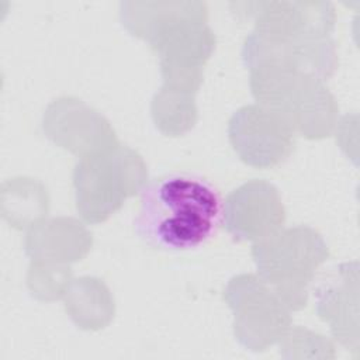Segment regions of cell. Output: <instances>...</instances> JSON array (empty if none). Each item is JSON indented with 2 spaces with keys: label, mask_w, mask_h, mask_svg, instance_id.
<instances>
[{
  "label": "cell",
  "mask_w": 360,
  "mask_h": 360,
  "mask_svg": "<svg viewBox=\"0 0 360 360\" xmlns=\"http://www.w3.org/2000/svg\"><path fill=\"white\" fill-rule=\"evenodd\" d=\"M91 233L73 218L38 219L24 240L25 253L32 262L68 264L82 260L91 249Z\"/></svg>",
  "instance_id": "12"
},
{
  "label": "cell",
  "mask_w": 360,
  "mask_h": 360,
  "mask_svg": "<svg viewBox=\"0 0 360 360\" xmlns=\"http://www.w3.org/2000/svg\"><path fill=\"white\" fill-rule=\"evenodd\" d=\"M342 283L323 287L318 291L316 312L329 323L332 335L342 345H350L353 336L349 330V264L340 267ZM356 342V339H353Z\"/></svg>",
  "instance_id": "17"
},
{
  "label": "cell",
  "mask_w": 360,
  "mask_h": 360,
  "mask_svg": "<svg viewBox=\"0 0 360 360\" xmlns=\"http://www.w3.org/2000/svg\"><path fill=\"white\" fill-rule=\"evenodd\" d=\"M249 72L250 91L256 103L280 117L295 135L307 139L330 135L339 107L323 80L305 72L273 66Z\"/></svg>",
  "instance_id": "2"
},
{
  "label": "cell",
  "mask_w": 360,
  "mask_h": 360,
  "mask_svg": "<svg viewBox=\"0 0 360 360\" xmlns=\"http://www.w3.org/2000/svg\"><path fill=\"white\" fill-rule=\"evenodd\" d=\"M232 149L248 166L269 169L284 162L294 150V131L260 104L238 108L228 122Z\"/></svg>",
  "instance_id": "8"
},
{
  "label": "cell",
  "mask_w": 360,
  "mask_h": 360,
  "mask_svg": "<svg viewBox=\"0 0 360 360\" xmlns=\"http://www.w3.org/2000/svg\"><path fill=\"white\" fill-rule=\"evenodd\" d=\"M252 257L257 276L290 311H300L307 305L308 285L329 257V249L314 228L297 225L253 242Z\"/></svg>",
  "instance_id": "3"
},
{
  "label": "cell",
  "mask_w": 360,
  "mask_h": 360,
  "mask_svg": "<svg viewBox=\"0 0 360 360\" xmlns=\"http://www.w3.org/2000/svg\"><path fill=\"white\" fill-rule=\"evenodd\" d=\"M208 15H184L159 28L148 41L159 56L163 89L194 96L215 48Z\"/></svg>",
  "instance_id": "5"
},
{
  "label": "cell",
  "mask_w": 360,
  "mask_h": 360,
  "mask_svg": "<svg viewBox=\"0 0 360 360\" xmlns=\"http://www.w3.org/2000/svg\"><path fill=\"white\" fill-rule=\"evenodd\" d=\"M242 18H253V35L283 44H308L332 38L336 14L329 1L232 3Z\"/></svg>",
  "instance_id": "7"
},
{
  "label": "cell",
  "mask_w": 360,
  "mask_h": 360,
  "mask_svg": "<svg viewBox=\"0 0 360 360\" xmlns=\"http://www.w3.org/2000/svg\"><path fill=\"white\" fill-rule=\"evenodd\" d=\"M152 118L156 128L167 136L187 132L197 121L194 96L162 87L152 100Z\"/></svg>",
  "instance_id": "16"
},
{
  "label": "cell",
  "mask_w": 360,
  "mask_h": 360,
  "mask_svg": "<svg viewBox=\"0 0 360 360\" xmlns=\"http://www.w3.org/2000/svg\"><path fill=\"white\" fill-rule=\"evenodd\" d=\"M70 267L68 264H51L31 262L27 276V285L32 295L51 301L65 295L70 283Z\"/></svg>",
  "instance_id": "18"
},
{
  "label": "cell",
  "mask_w": 360,
  "mask_h": 360,
  "mask_svg": "<svg viewBox=\"0 0 360 360\" xmlns=\"http://www.w3.org/2000/svg\"><path fill=\"white\" fill-rule=\"evenodd\" d=\"M45 135L58 146L80 159L118 145L108 120L75 97H59L42 117Z\"/></svg>",
  "instance_id": "9"
},
{
  "label": "cell",
  "mask_w": 360,
  "mask_h": 360,
  "mask_svg": "<svg viewBox=\"0 0 360 360\" xmlns=\"http://www.w3.org/2000/svg\"><path fill=\"white\" fill-rule=\"evenodd\" d=\"M207 11L201 1H122L120 18L122 25L134 35L148 41L150 35L172 20Z\"/></svg>",
  "instance_id": "14"
},
{
  "label": "cell",
  "mask_w": 360,
  "mask_h": 360,
  "mask_svg": "<svg viewBox=\"0 0 360 360\" xmlns=\"http://www.w3.org/2000/svg\"><path fill=\"white\" fill-rule=\"evenodd\" d=\"M63 298L68 315L82 329H101L114 316V298L107 285L96 277L70 281Z\"/></svg>",
  "instance_id": "13"
},
{
  "label": "cell",
  "mask_w": 360,
  "mask_h": 360,
  "mask_svg": "<svg viewBox=\"0 0 360 360\" xmlns=\"http://www.w3.org/2000/svg\"><path fill=\"white\" fill-rule=\"evenodd\" d=\"M221 211L218 191L202 177L165 174L143 186L134 231L152 248L187 250L211 236Z\"/></svg>",
  "instance_id": "1"
},
{
  "label": "cell",
  "mask_w": 360,
  "mask_h": 360,
  "mask_svg": "<svg viewBox=\"0 0 360 360\" xmlns=\"http://www.w3.org/2000/svg\"><path fill=\"white\" fill-rule=\"evenodd\" d=\"M224 298L233 311L235 338L249 350H264L291 328L290 309L257 274L232 277Z\"/></svg>",
  "instance_id": "6"
},
{
  "label": "cell",
  "mask_w": 360,
  "mask_h": 360,
  "mask_svg": "<svg viewBox=\"0 0 360 360\" xmlns=\"http://www.w3.org/2000/svg\"><path fill=\"white\" fill-rule=\"evenodd\" d=\"M242 60L246 69L273 66L294 69L328 80L338 68L333 38L308 44H283L262 39L252 32L245 38Z\"/></svg>",
  "instance_id": "11"
},
{
  "label": "cell",
  "mask_w": 360,
  "mask_h": 360,
  "mask_svg": "<svg viewBox=\"0 0 360 360\" xmlns=\"http://www.w3.org/2000/svg\"><path fill=\"white\" fill-rule=\"evenodd\" d=\"M221 221L233 239L259 242L283 228L285 210L271 183L253 179L226 195Z\"/></svg>",
  "instance_id": "10"
},
{
  "label": "cell",
  "mask_w": 360,
  "mask_h": 360,
  "mask_svg": "<svg viewBox=\"0 0 360 360\" xmlns=\"http://www.w3.org/2000/svg\"><path fill=\"white\" fill-rule=\"evenodd\" d=\"M148 170L142 156L115 145L80 159L73 169L76 210L87 224H100L117 212L127 198L142 191Z\"/></svg>",
  "instance_id": "4"
},
{
  "label": "cell",
  "mask_w": 360,
  "mask_h": 360,
  "mask_svg": "<svg viewBox=\"0 0 360 360\" xmlns=\"http://www.w3.org/2000/svg\"><path fill=\"white\" fill-rule=\"evenodd\" d=\"M48 205L46 188L35 179L15 177L1 187L3 217L17 229L31 226L46 215Z\"/></svg>",
  "instance_id": "15"
}]
</instances>
